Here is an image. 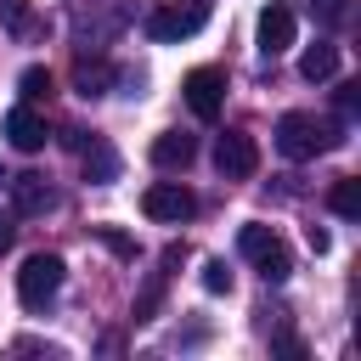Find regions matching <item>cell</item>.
Segmentation results:
<instances>
[{
    "mask_svg": "<svg viewBox=\"0 0 361 361\" xmlns=\"http://www.w3.org/2000/svg\"><path fill=\"white\" fill-rule=\"evenodd\" d=\"M293 45V11L288 6H265L259 11V51L265 56H282Z\"/></svg>",
    "mask_w": 361,
    "mask_h": 361,
    "instance_id": "obj_10",
    "label": "cell"
},
{
    "mask_svg": "<svg viewBox=\"0 0 361 361\" xmlns=\"http://www.w3.org/2000/svg\"><path fill=\"white\" fill-rule=\"evenodd\" d=\"M203 23H209V11H203L197 0H186V6H180V0H164V6L147 11V39H152V45H180V39H192Z\"/></svg>",
    "mask_w": 361,
    "mask_h": 361,
    "instance_id": "obj_3",
    "label": "cell"
},
{
    "mask_svg": "<svg viewBox=\"0 0 361 361\" xmlns=\"http://www.w3.org/2000/svg\"><path fill=\"white\" fill-rule=\"evenodd\" d=\"M203 288H209V293H231V271H226L220 259H209V265H203Z\"/></svg>",
    "mask_w": 361,
    "mask_h": 361,
    "instance_id": "obj_19",
    "label": "cell"
},
{
    "mask_svg": "<svg viewBox=\"0 0 361 361\" xmlns=\"http://www.w3.org/2000/svg\"><path fill=\"white\" fill-rule=\"evenodd\" d=\"M17 243V214H0V254Z\"/></svg>",
    "mask_w": 361,
    "mask_h": 361,
    "instance_id": "obj_21",
    "label": "cell"
},
{
    "mask_svg": "<svg viewBox=\"0 0 361 361\" xmlns=\"http://www.w3.org/2000/svg\"><path fill=\"white\" fill-rule=\"evenodd\" d=\"M299 73L316 85V79H333L338 73V45H327V39H316L305 56H299Z\"/></svg>",
    "mask_w": 361,
    "mask_h": 361,
    "instance_id": "obj_14",
    "label": "cell"
},
{
    "mask_svg": "<svg viewBox=\"0 0 361 361\" xmlns=\"http://www.w3.org/2000/svg\"><path fill=\"white\" fill-rule=\"evenodd\" d=\"M180 90H186V107H192L203 124L220 118V107H226V73H220V68H192Z\"/></svg>",
    "mask_w": 361,
    "mask_h": 361,
    "instance_id": "obj_6",
    "label": "cell"
},
{
    "mask_svg": "<svg viewBox=\"0 0 361 361\" xmlns=\"http://www.w3.org/2000/svg\"><path fill=\"white\" fill-rule=\"evenodd\" d=\"M310 6V17L322 23V28H338L344 17H350V0H305Z\"/></svg>",
    "mask_w": 361,
    "mask_h": 361,
    "instance_id": "obj_18",
    "label": "cell"
},
{
    "mask_svg": "<svg viewBox=\"0 0 361 361\" xmlns=\"http://www.w3.org/2000/svg\"><path fill=\"white\" fill-rule=\"evenodd\" d=\"M327 209H333L338 220H355V214H361V180H355V175L333 180V186H327Z\"/></svg>",
    "mask_w": 361,
    "mask_h": 361,
    "instance_id": "obj_15",
    "label": "cell"
},
{
    "mask_svg": "<svg viewBox=\"0 0 361 361\" xmlns=\"http://www.w3.org/2000/svg\"><path fill=\"white\" fill-rule=\"evenodd\" d=\"M102 243H107L113 254H124V259H135V243H130L124 231H113V226H102Z\"/></svg>",
    "mask_w": 361,
    "mask_h": 361,
    "instance_id": "obj_20",
    "label": "cell"
},
{
    "mask_svg": "<svg viewBox=\"0 0 361 361\" xmlns=\"http://www.w3.org/2000/svg\"><path fill=\"white\" fill-rule=\"evenodd\" d=\"M237 248H243V259H254V265H259V276H265V282H288L293 259H288V243H282L271 226L248 220V226L237 231Z\"/></svg>",
    "mask_w": 361,
    "mask_h": 361,
    "instance_id": "obj_2",
    "label": "cell"
},
{
    "mask_svg": "<svg viewBox=\"0 0 361 361\" xmlns=\"http://www.w3.org/2000/svg\"><path fill=\"white\" fill-rule=\"evenodd\" d=\"M17 90H23V102H45V96H51V73H45V68H23Z\"/></svg>",
    "mask_w": 361,
    "mask_h": 361,
    "instance_id": "obj_17",
    "label": "cell"
},
{
    "mask_svg": "<svg viewBox=\"0 0 361 361\" xmlns=\"http://www.w3.org/2000/svg\"><path fill=\"white\" fill-rule=\"evenodd\" d=\"M141 209H147V220L180 226V220H192V214H197V197H192L180 180H152V186L141 192Z\"/></svg>",
    "mask_w": 361,
    "mask_h": 361,
    "instance_id": "obj_5",
    "label": "cell"
},
{
    "mask_svg": "<svg viewBox=\"0 0 361 361\" xmlns=\"http://www.w3.org/2000/svg\"><path fill=\"white\" fill-rule=\"evenodd\" d=\"M338 141H344L338 124H322L316 113H282L276 118V152L293 158V164H305V158H316V152H327Z\"/></svg>",
    "mask_w": 361,
    "mask_h": 361,
    "instance_id": "obj_1",
    "label": "cell"
},
{
    "mask_svg": "<svg viewBox=\"0 0 361 361\" xmlns=\"http://www.w3.org/2000/svg\"><path fill=\"white\" fill-rule=\"evenodd\" d=\"M11 186V214H45V209H56V192H51V180L45 175H11L6 180Z\"/></svg>",
    "mask_w": 361,
    "mask_h": 361,
    "instance_id": "obj_8",
    "label": "cell"
},
{
    "mask_svg": "<svg viewBox=\"0 0 361 361\" xmlns=\"http://www.w3.org/2000/svg\"><path fill=\"white\" fill-rule=\"evenodd\" d=\"M192 158H197V141H192L186 130H164V135L152 141V164H158V169H186Z\"/></svg>",
    "mask_w": 361,
    "mask_h": 361,
    "instance_id": "obj_12",
    "label": "cell"
},
{
    "mask_svg": "<svg viewBox=\"0 0 361 361\" xmlns=\"http://www.w3.org/2000/svg\"><path fill=\"white\" fill-rule=\"evenodd\" d=\"M79 164H85V180H96V186H107V180H118V152L102 141V135H90V141H79Z\"/></svg>",
    "mask_w": 361,
    "mask_h": 361,
    "instance_id": "obj_11",
    "label": "cell"
},
{
    "mask_svg": "<svg viewBox=\"0 0 361 361\" xmlns=\"http://www.w3.org/2000/svg\"><path fill=\"white\" fill-rule=\"evenodd\" d=\"M62 254H28L23 259V271H17V299L28 305V310H45L51 299H56V288H62Z\"/></svg>",
    "mask_w": 361,
    "mask_h": 361,
    "instance_id": "obj_4",
    "label": "cell"
},
{
    "mask_svg": "<svg viewBox=\"0 0 361 361\" xmlns=\"http://www.w3.org/2000/svg\"><path fill=\"white\" fill-rule=\"evenodd\" d=\"M0 180H6V175H0Z\"/></svg>",
    "mask_w": 361,
    "mask_h": 361,
    "instance_id": "obj_23",
    "label": "cell"
},
{
    "mask_svg": "<svg viewBox=\"0 0 361 361\" xmlns=\"http://www.w3.org/2000/svg\"><path fill=\"white\" fill-rule=\"evenodd\" d=\"M214 169H220L226 180H248V175L259 169V147H254V135L226 130V135L214 141Z\"/></svg>",
    "mask_w": 361,
    "mask_h": 361,
    "instance_id": "obj_7",
    "label": "cell"
},
{
    "mask_svg": "<svg viewBox=\"0 0 361 361\" xmlns=\"http://www.w3.org/2000/svg\"><path fill=\"white\" fill-rule=\"evenodd\" d=\"M0 23H6V34L28 39V34H34V6H28V0H0Z\"/></svg>",
    "mask_w": 361,
    "mask_h": 361,
    "instance_id": "obj_16",
    "label": "cell"
},
{
    "mask_svg": "<svg viewBox=\"0 0 361 361\" xmlns=\"http://www.w3.org/2000/svg\"><path fill=\"white\" fill-rule=\"evenodd\" d=\"M6 141H11L17 152H39V147H45V118L34 113V102H23V107L6 113Z\"/></svg>",
    "mask_w": 361,
    "mask_h": 361,
    "instance_id": "obj_9",
    "label": "cell"
},
{
    "mask_svg": "<svg viewBox=\"0 0 361 361\" xmlns=\"http://www.w3.org/2000/svg\"><path fill=\"white\" fill-rule=\"evenodd\" d=\"M355 102H361V85H344V90H338V107H344V113H355Z\"/></svg>",
    "mask_w": 361,
    "mask_h": 361,
    "instance_id": "obj_22",
    "label": "cell"
},
{
    "mask_svg": "<svg viewBox=\"0 0 361 361\" xmlns=\"http://www.w3.org/2000/svg\"><path fill=\"white\" fill-rule=\"evenodd\" d=\"M113 79H118V68H113L107 56H79V62H73V90H79V96H102Z\"/></svg>",
    "mask_w": 361,
    "mask_h": 361,
    "instance_id": "obj_13",
    "label": "cell"
}]
</instances>
